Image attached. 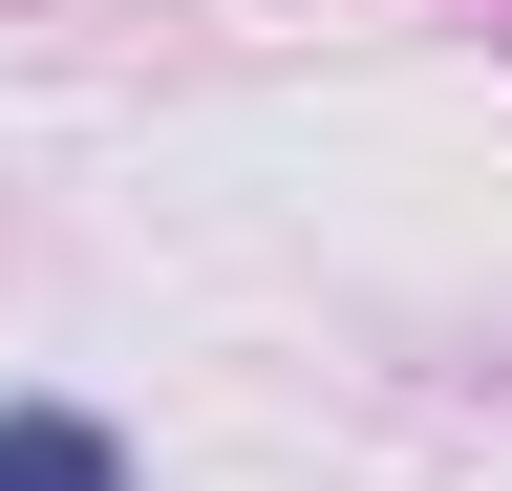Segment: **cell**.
Here are the masks:
<instances>
[{"mask_svg":"<svg viewBox=\"0 0 512 491\" xmlns=\"http://www.w3.org/2000/svg\"><path fill=\"white\" fill-rule=\"evenodd\" d=\"M0 491H128V449L86 406H0Z\"/></svg>","mask_w":512,"mask_h":491,"instance_id":"6da1fadb","label":"cell"}]
</instances>
